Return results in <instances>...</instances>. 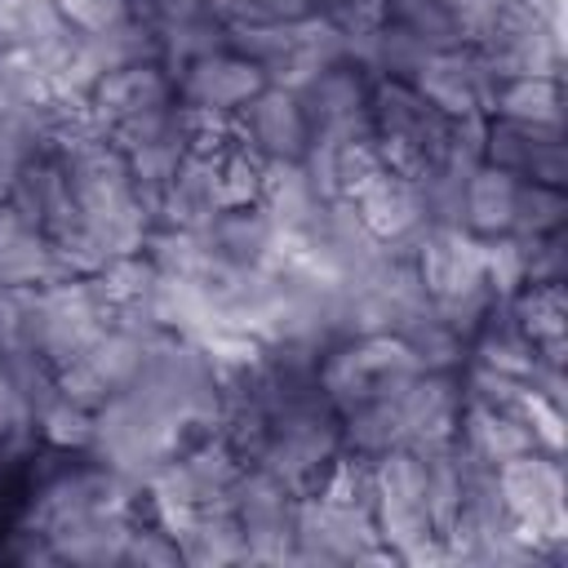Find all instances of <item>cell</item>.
Wrapping results in <instances>:
<instances>
[{"label": "cell", "mask_w": 568, "mask_h": 568, "mask_svg": "<svg viewBox=\"0 0 568 568\" xmlns=\"http://www.w3.org/2000/svg\"><path fill=\"white\" fill-rule=\"evenodd\" d=\"M368 124H373V142L377 155L413 178L417 186H426L453 142V120L444 111H435L408 80H373L368 89Z\"/></svg>", "instance_id": "6da1fadb"}, {"label": "cell", "mask_w": 568, "mask_h": 568, "mask_svg": "<svg viewBox=\"0 0 568 568\" xmlns=\"http://www.w3.org/2000/svg\"><path fill=\"white\" fill-rule=\"evenodd\" d=\"M422 373L417 355L395 337V333H351L337 337L324 355H320V390L328 395V404L342 413L386 399L395 390H404L413 377Z\"/></svg>", "instance_id": "7a4b0ae2"}, {"label": "cell", "mask_w": 568, "mask_h": 568, "mask_svg": "<svg viewBox=\"0 0 568 568\" xmlns=\"http://www.w3.org/2000/svg\"><path fill=\"white\" fill-rule=\"evenodd\" d=\"M373 524L390 559L422 564V559H444L439 532L430 524L426 506V484H422V462L413 448H390L373 457Z\"/></svg>", "instance_id": "3957f363"}, {"label": "cell", "mask_w": 568, "mask_h": 568, "mask_svg": "<svg viewBox=\"0 0 568 568\" xmlns=\"http://www.w3.org/2000/svg\"><path fill=\"white\" fill-rule=\"evenodd\" d=\"M497 493L510 510V519L519 524V532L550 559V550L564 546V528H568V506H564V466L555 453L532 448L519 453L501 466H493Z\"/></svg>", "instance_id": "277c9868"}, {"label": "cell", "mask_w": 568, "mask_h": 568, "mask_svg": "<svg viewBox=\"0 0 568 568\" xmlns=\"http://www.w3.org/2000/svg\"><path fill=\"white\" fill-rule=\"evenodd\" d=\"M390 550L377 537L368 510L337 506L320 493L297 497L293 564H386Z\"/></svg>", "instance_id": "5b68a950"}, {"label": "cell", "mask_w": 568, "mask_h": 568, "mask_svg": "<svg viewBox=\"0 0 568 568\" xmlns=\"http://www.w3.org/2000/svg\"><path fill=\"white\" fill-rule=\"evenodd\" d=\"M151 337L155 333L133 328V324H120V320L106 324L71 364L58 368V390L98 413L106 399H115L120 390L133 386V377L142 373V359H146Z\"/></svg>", "instance_id": "8992f818"}, {"label": "cell", "mask_w": 568, "mask_h": 568, "mask_svg": "<svg viewBox=\"0 0 568 568\" xmlns=\"http://www.w3.org/2000/svg\"><path fill=\"white\" fill-rule=\"evenodd\" d=\"M231 510L244 532V564H293V532H297V497L266 475L262 466H244Z\"/></svg>", "instance_id": "52a82bcc"}, {"label": "cell", "mask_w": 568, "mask_h": 568, "mask_svg": "<svg viewBox=\"0 0 568 568\" xmlns=\"http://www.w3.org/2000/svg\"><path fill=\"white\" fill-rule=\"evenodd\" d=\"M435 111H444L448 120H466V115H488L493 93H497V71L484 62L479 49L457 44V49H439L426 53L417 75L408 80Z\"/></svg>", "instance_id": "ba28073f"}, {"label": "cell", "mask_w": 568, "mask_h": 568, "mask_svg": "<svg viewBox=\"0 0 568 568\" xmlns=\"http://www.w3.org/2000/svg\"><path fill=\"white\" fill-rule=\"evenodd\" d=\"M484 164L515 173L519 182L564 186L568 182V142L559 124H519L484 115Z\"/></svg>", "instance_id": "9c48e42d"}, {"label": "cell", "mask_w": 568, "mask_h": 568, "mask_svg": "<svg viewBox=\"0 0 568 568\" xmlns=\"http://www.w3.org/2000/svg\"><path fill=\"white\" fill-rule=\"evenodd\" d=\"M173 102H178V84H173V71L160 58L111 67L84 93V111L102 133H111L115 124H129L138 115H151L160 106H173Z\"/></svg>", "instance_id": "30bf717a"}, {"label": "cell", "mask_w": 568, "mask_h": 568, "mask_svg": "<svg viewBox=\"0 0 568 568\" xmlns=\"http://www.w3.org/2000/svg\"><path fill=\"white\" fill-rule=\"evenodd\" d=\"M346 204L355 209V217L364 222V231L377 244H417V235L430 226L422 186L413 178L395 173L390 164H382L377 173H368L346 195Z\"/></svg>", "instance_id": "8fae6325"}, {"label": "cell", "mask_w": 568, "mask_h": 568, "mask_svg": "<svg viewBox=\"0 0 568 568\" xmlns=\"http://www.w3.org/2000/svg\"><path fill=\"white\" fill-rule=\"evenodd\" d=\"M178 102L186 111H204V115H235L253 93L266 89L262 67H253L248 58H240L235 49H213L195 62H186L178 75Z\"/></svg>", "instance_id": "7c38bea8"}, {"label": "cell", "mask_w": 568, "mask_h": 568, "mask_svg": "<svg viewBox=\"0 0 568 568\" xmlns=\"http://www.w3.org/2000/svg\"><path fill=\"white\" fill-rule=\"evenodd\" d=\"M231 120H235V138L244 146H253L262 160H293L297 164L306 155L311 129H306L297 93L284 89V84H266Z\"/></svg>", "instance_id": "4fadbf2b"}, {"label": "cell", "mask_w": 568, "mask_h": 568, "mask_svg": "<svg viewBox=\"0 0 568 568\" xmlns=\"http://www.w3.org/2000/svg\"><path fill=\"white\" fill-rule=\"evenodd\" d=\"M413 266L422 275V288L430 302L457 297L484 280V240L466 226H426L413 244Z\"/></svg>", "instance_id": "5bb4252c"}, {"label": "cell", "mask_w": 568, "mask_h": 568, "mask_svg": "<svg viewBox=\"0 0 568 568\" xmlns=\"http://www.w3.org/2000/svg\"><path fill=\"white\" fill-rule=\"evenodd\" d=\"M62 280L53 240L22 209L0 204V284L4 288H40Z\"/></svg>", "instance_id": "9a60e30c"}, {"label": "cell", "mask_w": 568, "mask_h": 568, "mask_svg": "<svg viewBox=\"0 0 568 568\" xmlns=\"http://www.w3.org/2000/svg\"><path fill=\"white\" fill-rule=\"evenodd\" d=\"M466 359H470V364H484V368H493V373H501V377H515V382H528L532 368L541 364L537 346H532V342L524 337V328L510 320L506 297H497L493 311H488V315L479 320V328L470 333Z\"/></svg>", "instance_id": "2e32d148"}, {"label": "cell", "mask_w": 568, "mask_h": 568, "mask_svg": "<svg viewBox=\"0 0 568 568\" xmlns=\"http://www.w3.org/2000/svg\"><path fill=\"white\" fill-rule=\"evenodd\" d=\"M453 439L475 462H484V466H501V462L537 448L528 422L515 408H479V404H462V417H457V435Z\"/></svg>", "instance_id": "e0dca14e"}, {"label": "cell", "mask_w": 568, "mask_h": 568, "mask_svg": "<svg viewBox=\"0 0 568 568\" xmlns=\"http://www.w3.org/2000/svg\"><path fill=\"white\" fill-rule=\"evenodd\" d=\"M510 320L524 328V337L537 346L541 364L564 368V333H568V297L564 284H524L506 297Z\"/></svg>", "instance_id": "ac0fdd59"}, {"label": "cell", "mask_w": 568, "mask_h": 568, "mask_svg": "<svg viewBox=\"0 0 568 568\" xmlns=\"http://www.w3.org/2000/svg\"><path fill=\"white\" fill-rule=\"evenodd\" d=\"M515 195H519V178L493 164H479L466 186H462V226L479 240L493 235H510V217H515Z\"/></svg>", "instance_id": "d6986e66"}, {"label": "cell", "mask_w": 568, "mask_h": 568, "mask_svg": "<svg viewBox=\"0 0 568 568\" xmlns=\"http://www.w3.org/2000/svg\"><path fill=\"white\" fill-rule=\"evenodd\" d=\"M178 537L182 564H244V532L235 510H204L169 528Z\"/></svg>", "instance_id": "ffe728a7"}, {"label": "cell", "mask_w": 568, "mask_h": 568, "mask_svg": "<svg viewBox=\"0 0 568 568\" xmlns=\"http://www.w3.org/2000/svg\"><path fill=\"white\" fill-rule=\"evenodd\" d=\"M488 115L519 120V124H559V115H564L559 75H515V80H501L497 93H493Z\"/></svg>", "instance_id": "44dd1931"}, {"label": "cell", "mask_w": 568, "mask_h": 568, "mask_svg": "<svg viewBox=\"0 0 568 568\" xmlns=\"http://www.w3.org/2000/svg\"><path fill=\"white\" fill-rule=\"evenodd\" d=\"M209 160H213V182H217V200H222V209L262 204L266 160H262L253 146H244L240 138H231V142L217 146Z\"/></svg>", "instance_id": "7402d4cb"}, {"label": "cell", "mask_w": 568, "mask_h": 568, "mask_svg": "<svg viewBox=\"0 0 568 568\" xmlns=\"http://www.w3.org/2000/svg\"><path fill=\"white\" fill-rule=\"evenodd\" d=\"M93 430H98V413L62 390L36 413V444H44L49 453H89Z\"/></svg>", "instance_id": "603a6c76"}, {"label": "cell", "mask_w": 568, "mask_h": 568, "mask_svg": "<svg viewBox=\"0 0 568 568\" xmlns=\"http://www.w3.org/2000/svg\"><path fill=\"white\" fill-rule=\"evenodd\" d=\"M386 22L399 27L408 40H417L426 53H439V49H457L462 36H457V22L448 13L444 0H386Z\"/></svg>", "instance_id": "cb8c5ba5"}, {"label": "cell", "mask_w": 568, "mask_h": 568, "mask_svg": "<svg viewBox=\"0 0 568 568\" xmlns=\"http://www.w3.org/2000/svg\"><path fill=\"white\" fill-rule=\"evenodd\" d=\"M564 222H568V195H564V186L519 182L515 217H510V235H515V240L555 235V231H564Z\"/></svg>", "instance_id": "d4e9b609"}, {"label": "cell", "mask_w": 568, "mask_h": 568, "mask_svg": "<svg viewBox=\"0 0 568 568\" xmlns=\"http://www.w3.org/2000/svg\"><path fill=\"white\" fill-rule=\"evenodd\" d=\"M62 27L53 0H0V49H36Z\"/></svg>", "instance_id": "484cf974"}, {"label": "cell", "mask_w": 568, "mask_h": 568, "mask_svg": "<svg viewBox=\"0 0 568 568\" xmlns=\"http://www.w3.org/2000/svg\"><path fill=\"white\" fill-rule=\"evenodd\" d=\"M31 444H36V413H31L27 395H22V386H18L13 368H9V359L0 355V448H4L9 457H18V453H27Z\"/></svg>", "instance_id": "4316f807"}, {"label": "cell", "mask_w": 568, "mask_h": 568, "mask_svg": "<svg viewBox=\"0 0 568 568\" xmlns=\"http://www.w3.org/2000/svg\"><path fill=\"white\" fill-rule=\"evenodd\" d=\"M120 564H142V568H173L182 564V550H178V537L151 519L146 510H138L133 528H129V541H124V559Z\"/></svg>", "instance_id": "83f0119b"}, {"label": "cell", "mask_w": 568, "mask_h": 568, "mask_svg": "<svg viewBox=\"0 0 568 568\" xmlns=\"http://www.w3.org/2000/svg\"><path fill=\"white\" fill-rule=\"evenodd\" d=\"M53 9L80 36H106L138 18V0H53Z\"/></svg>", "instance_id": "f1b7e54d"}, {"label": "cell", "mask_w": 568, "mask_h": 568, "mask_svg": "<svg viewBox=\"0 0 568 568\" xmlns=\"http://www.w3.org/2000/svg\"><path fill=\"white\" fill-rule=\"evenodd\" d=\"M27 333H31V288L0 284V355L27 351Z\"/></svg>", "instance_id": "f546056e"}, {"label": "cell", "mask_w": 568, "mask_h": 568, "mask_svg": "<svg viewBox=\"0 0 568 568\" xmlns=\"http://www.w3.org/2000/svg\"><path fill=\"white\" fill-rule=\"evenodd\" d=\"M9 462H13V457H9L4 448H0V475H4V466H9Z\"/></svg>", "instance_id": "4dcf8cb0"}]
</instances>
